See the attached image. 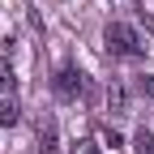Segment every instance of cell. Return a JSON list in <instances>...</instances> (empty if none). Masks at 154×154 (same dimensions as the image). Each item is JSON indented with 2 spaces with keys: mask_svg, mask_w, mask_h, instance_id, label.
<instances>
[{
  "mask_svg": "<svg viewBox=\"0 0 154 154\" xmlns=\"http://www.w3.org/2000/svg\"><path fill=\"white\" fill-rule=\"evenodd\" d=\"M107 47H111L116 56H141V51H146V43L137 38V30L124 26V22H111V26H107Z\"/></svg>",
  "mask_w": 154,
  "mask_h": 154,
  "instance_id": "1",
  "label": "cell"
},
{
  "mask_svg": "<svg viewBox=\"0 0 154 154\" xmlns=\"http://www.w3.org/2000/svg\"><path fill=\"white\" fill-rule=\"evenodd\" d=\"M86 90V77H82V69H73V64H64L60 73H56V94H60V99H77V94Z\"/></svg>",
  "mask_w": 154,
  "mask_h": 154,
  "instance_id": "2",
  "label": "cell"
},
{
  "mask_svg": "<svg viewBox=\"0 0 154 154\" xmlns=\"http://www.w3.org/2000/svg\"><path fill=\"white\" fill-rule=\"evenodd\" d=\"M124 103H128V99H124V86L111 82V86H107V107H111V116H124Z\"/></svg>",
  "mask_w": 154,
  "mask_h": 154,
  "instance_id": "3",
  "label": "cell"
},
{
  "mask_svg": "<svg viewBox=\"0 0 154 154\" xmlns=\"http://www.w3.org/2000/svg\"><path fill=\"white\" fill-rule=\"evenodd\" d=\"M17 116H22V107H17L13 99H0V128H13Z\"/></svg>",
  "mask_w": 154,
  "mask_h": 154,
  "instance_id": "4",
  "label": "cell"
},
{
  "mask_svg": "<svg viewBox=\"0 0 154 154\" xmlns=\"http://www.w3.org/2000/svg\"><path fill=\"white\" fill-rule=\"evenodd\" d=\"M133 154H154V133H150V128H137V137H133Z\"/></svg>",
  "mask_w": 154,
  "mask_h": 154,
  "instance_id": "5",
  "label": "cell"
},
{
  "mask_svg": "<svg viewBox=\"0 0 154 154\" xmlns=\"http://www.w3.org/2000/svg\"><path fill=\"white\" fill-rule=\"evenodd\" d=\"M38 141H43V154H56V124H38Z\"/></svg>",
  "mask_w": 154,
  "mask_h": 154,
  "instance_id": "6",
  "label": "cell"
},
{
  "mask_svg": "<svg viewBox=\"0 0 154 154\" xmlns=\"http://www.w3.org/2000/svg\"><path fill=\"white\" fill-rule=\"evenodd\" d=\"M13 64H9V56H0V90H13Z\"/></svg>",
  "mask_w": 154,
  "mask_h": 154,
  "instance_id": "7",
  "label": "cell"
},
{
  "mask_svg": "<svg viewBox=\"0 0 154 154\" xmlns=\"http://www.w3.org/2000/svg\"><path fill=\"white\" fill-rule=\"evenodd\" d=\"M73 154H103V146H94V141H73Z\"/></svg>",
  "mask_w": 154,
  "mask_h": 154,
  "instance_id": "8",
  "label": "cell"
},
{
  "mask_svg": "<svg viewBox=\"0 0 154 154\" xmlns=\"http://www.w3.org/2000/svg\"><path fill=\"white\" fill-rule=\"evenodd\" d=\"M141 94H146V99H150V103H154V77H150V73L141 77Z\"/></svg>",
  "mask_w": 154,
  "mask_h": 154,
  "instance_id": "9",
  "label": "cell"
},
{
  "mask_svg": "<svg viewBox=\"0 0 154 154\" xmlns=\"http://www.w3.org/2000/svg\"><path fill=\"white\" fill-rule=\"evenodd\" d=\"M103 141H107V146H111V150H120V146H124V141H120V133H111V128H107V133H103Z\"/></svg>",
  "mask_w": 154,
  "mask_h": 154,
  "instance_id": "10",
  "label": "cell"
}]
</instances>
